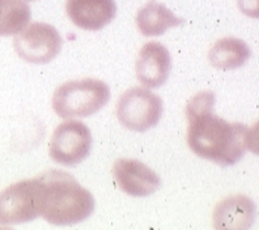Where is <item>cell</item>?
<instances>
[{"mask_svg": "<svg viewBox=\"0 0 259 230\" xmlns=\"http://www.w3.org/2000/svg\"><path fill=\"white\" fill-rule=\"evenodd\" d=\"M213 105L215 95L212 91H200L190 100L186 106L187 143L199 157L231 166L247 151L254 152V129L242 123H229L215 115Z\"/></svg>", "mask_w": 259, "mask_h": 230, "instance_id": "obj_1", "label": "cell"}, {"mask_svg": "<svg viewBox=\"0 0 259 230\" xmlns=\"http://www.w3.org/2000/svg\"><path fill=\"white\" fill-rule=\"evenodd\" d=\"M39 216L54 225H73L87 220L95 209V198L71 174L48 170L38 175Z\"/></svg>", "mask_w": 259, "mask_h": 230, "instance_id": "obj_2", "label": "cell"}, {"mask_svg": "<svg viewBox=\"0 0 259 230\" xmlns=\"http://www.w3.org/2000/svg\"><path fill=\"white\" fill-rule=\"evenodd\" d=\"M110 100L108 84L97 79L68 81L55 90L53 109L58 117L87 118L100 111Z\"/></svg>", "mask_w": 259, "mask_h": 230, "instance_id": "obj_3", "label": "cell"}, {"mask_svg": "<svg viewBox=\"0 0 259 230\" xmlns=\"http://www.w3.org/2000/svg\"><path fill=\"white\" fill-rule=\"evenodd\" d=\"M164 110L162 100L144 88H131L120 96L117 117L122 126L136 132H144L160 122Z\"/></svg>", "mask_w": 259, "mask_h": 230, "instance_id": "obj_4", "label": "cell"}, {"mask_svg": "<svg viewBox=\"0 0 259 230\" xmlns=\"http://www.w3.org/2000/svg\"><path fill=\"white\" fill-rule=\"evenodd\" d=\"M13 46L19 57L28 63L46 64L58 57L63 46V39L50 24L33 22L17 33Z\"/></svg>", "mask_w": 259, "mask_h": 230, "instance_id": "obj_5", "label": "cell"}, {"mask_svg": "<svg viewBox=\"0 0 259 230\" xmlns=\"http://www.w3.org/2000/svg\"><path fill=\"white\" fill-rule=\"evenodd\" d=\"M38 179L13 183L0 193V225H17L39 216Z\"/></svg>", "mask_w": 259, "mask_h": 230, "instance_id": "obj_6", "label": "cell"}, {"mask_svg": "<svg viewBox=\"0 0 259 230\" xmlns=\"http://www.w3.org/2000/svg\"><path fill=\"white\" fill-rule=\"evenodd\" d=\"M92 148L91 129L79 120H67L55 128L50 142V157L63 166L85 160Z\"/></svg>", "mask_w": 259, "mask_h": 230, "instance_id": "obj_7", "label": "cell"}, {"mask_svg": "<svg viewBox=\"0 0 259 230\" xmlns=\"http://www.w3.org/2000/svg\"><path fill=\"white\" fill-rule=\"evenodd\" d=\"M114 179L123 193L136 198L149 196L161 185L160 177L142 161L119 158L113 166Z\"/></svg>", "mask_w": 259, "mask_h": 230, "instance_id": "obj_8", "label": "cell"}, {"mask_svg": "<svg viewBox=\"0 0 259 230\" xmlns=\"http://www.w3.org/2000/svg\"><path fill=\"white\" fill-rule=\"evenodd\" d=\"M171 70L170 53L160 42H148L142 48L136 60V76L143 85L160 88Z\"/></svg>", "mask_w": 259, "mask_h": 230, "instance_id": "obj_9", "label": "cell"}, {"mask_svg": "<svg viewBox=\"0 0 259 230\" xmlns=\"http://www.w3.org/2000/svg\"><path fill=\"white\" fill-rule=\"evenodd\" d=\"M66 12L76 26L84 30H101L117 15L114 0H67Z\"/></svg>", "mask_w": 259, "mask_h": 230, "instance_id": "obj_10", "label": "cell"}, {"mask_svg": "<svg viewBox=\"0 0 259 230\" xmlns=\"http://www.w3.org/2000/svg\"><path fill=\"white\" fill-rule=\"evenodd\" d=\"M256 207L247 196L234 195L224 199L213 212V226L216 229L245 230L255 220Z\"/></svg>", "mask_w": 259, "mask_h": 230, "instance_id": "obj_11", "label": "cell"}, {"mask_svg": "<svg viewBox=\"0 0 259 230\" xmlns=\"http://www.w3.org/2000/svg\"><path fill=\"white\" fill-rule=\"evenodd\" d=\"M184 20L167 10L164 4L149 2L136 15V25L139 32L146 37L161 35L167 29L181 25Z\"/></svg>", "mask_w": 259, "mask_h": 230, "instance_id": "obj_12", "label": "cell"}, {"mask_svg": "<svg viewBox=\"0 0 259 230\" xmlns=\"http://www.w3.org/2000/svg\"><path fill=\"white\" fill-rule=\"evenodd\" d=\"M251 51L242 39L227 37L219 39L209 50V63L219 70H234L249 60Z\"/></svg>", "mask_w": 259, "mask_h": 230, "instance_id": "obj_13", "label": "cell"}, {"mask_svg": "<svg viewBox=\"0 0 259 230\" xmlns=\"http://www.w3.org/2000/svg\"><path fill=\"white\" fill-rule=\"evenodd\" d=\"M32 17L25 0H0V35H13L29 25Z\"/></svg>", "mask_w": 259, "mask_h": 230, "instance_id": "obj_14", "label": "cell"}]
</instances>
